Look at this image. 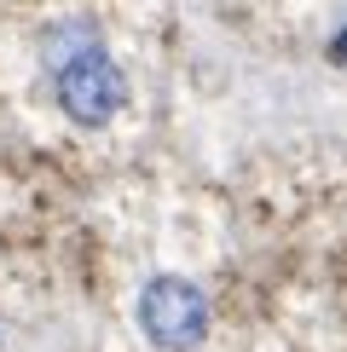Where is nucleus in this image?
Returning a JSON list of instances; mask_svg holds the SVG:
<instances>
[{
	"label": "nucleus",
	"mask_w": 347,
	"mask_h": 352,
	"mask_svg": "<svg viewBox=\"0 0 347 352\" xmlns=\"http://www.w3.org/2000/svg\"><path fill=\"white\" fill-rule=\"evenodd\" d=\"M139 329L162 352H191L209 335V295L180 272H162L139 289Z\"/></svg>",
	"instance_id": "f03ea898"
},
{
	"label": "nucleus",
	"mask_w": 347,
	"mask_h": 352,
	"mask_svg": "<svg viewBox=\"0 0 347 352\" xmlns=\"http://www.w3.org/2000/svg\"><path fill=\"white\" fill-rule=\"evenodd\" d=\"M41 64L52 76L58 110L76 127H105L116 122V110L127 104V81L122 64L105 52V35H98L93 18H64L41 35Z\"/></svg>",
	"instance_id": "f257e3e1"
},
{
	"label": "nucleus",
	"mask_w": 347,
	"mask_h": 352,
	"mask_svg": "<svg viewBox=\"0 0 347 352\" xmlns=\"http://www.w3.org/2000/svg\"><path fill=\"white\" fill-rule=\"evenodd\" d=\"M336 58H347V29H341V41H336Z\"/></svg>",
	"instance_id": "7ed1b4c3"
}]
</instances>
